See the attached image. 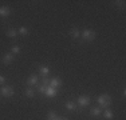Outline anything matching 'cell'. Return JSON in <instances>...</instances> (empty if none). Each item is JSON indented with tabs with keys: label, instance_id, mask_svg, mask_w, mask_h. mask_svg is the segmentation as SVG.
Returning a JSON list of instances; mask_svg holds the SVG:
<instances>
[{
	"label": "cell",
	"instance_id": "obj_1",
	"mask_svg": "<svg viewBox=\"0 0 126 120\" xmlns=\"http://www.w3.org/2000/svg\"><path fill=\"white\" fill-rule=\"evenodd\" d=\"M97 101L99 103V108H107L111 104V96L107 95V94H103V95H99L97 99Z\"/></svg>",
	"mask_w": 126,
	"mask_h": 120
},
{
	"label": "cell",
	"instance_id": "obj_2",
	"mask_svg": "<svg viewBox=\"0 0 126 120\" xmlns=\"http://www.w3.org/2000/svg\"><path fill=\"white\" fill-rule=\"evenodd\" d=\"M80 36H82L86 41H93L95 39V36H97V34H95V31H93V29H85V31L80 34Z\"/></svg>",
	"mask_w": 126,
	"mask_h": 120
},
{
	"label": "cell",
	"instance_id": "obj_3",
	"mask_svg": "<svg viewBox=\"0 0 126 120\" xmlns=\"http://www.w3.org/2000/svg\"><path fill=\"white\" fill-rule=\"evenodd\" d=\"M1 95L4 96V97H11V96L14 95V88L11 85L1 87Z\"/></svg>",
	"mask_w": 126,
	"mask_h": 120
},
{
	"label": "cell",
	"instance_id": "obj_4",
	"mask_svg": "<svg viewBox=\"0 0 126 120\" xmlns=\"http://www.w3.org/2000/svg\"><path fill=\"white\" fill-rule=\"evenodd\" d=\"M78 104H79L80 107H86V106H89L90 104V97L89 96H86V95H82V96H79L78 97Z\"/></svg>",
	"mask_w": 126,
	"mask_h": 120
},
{
	"label": "cell",
	"instance_id": "obj_5",
	"mask_svg": "<svg viewBox=\"0 0 126 120\" xmlns=\"http://www.w3.org/2000/svg\"><path fill=\"white\" fill-rule=\"evenodd\" d=\"M44 95L47 96V97H55L56 95H58V89L56 88H52V87H47L46 88V92H44Z\"/></svg>",
	"mask_w": 126,
	"mask_h": 120
},
{
	"label": "cell",
	"instance_id": "obj_6",
	"mask_svg": "<svg viewBox=\"0 0 126 120\" xmlns=\"http://www.w3.org/2000/svg\"><path fill=\"white\" fill-rule=\"evenodd\" d=\"M11 15L10 7H0V17H8Z\"/></svg>",
	"mask_w": 126,
	"mask_h": 120
},
{
	"label": "cell",
	"instance_id": "obj_7",
	"mask_svg": "<svg viewBox=\"0 0 126 120\" xmlns=\"http://www.w3.org/2000/svg\"><path fill=\"white\" fill-rule=\"evenodd\" d=\"M12 61H14V55L11 52L5 53V55L3 56V63H4V64H11Z\"/></svg>",
	"mask_w": 126,
	"mask_h": 120
},
{
	"label": "cell",
	"instance_id": "obj_8",
	"mask_svg": "<svg viewBox=\"0 0 126 120\" xmlns=\"http://www.w3.org/2000/svg\"><path fill=\"white\" fill-rule=\"evenodd\" d=\"M27 84H28L30 87H34L38 84V76L36 75H31V76L27 79Z\"/></svg>",
	"mask_w": 126,
	"mask_h": 120
},
{
	"label": "cell",
	"instance_id": "obj_9",
	"mask_svg": "<svg viewBox=\"0 0 126 120\" xmlns=\"http://www.w3.org/2000/svg\"><path fill=\"white\" fill-rule=\"evenodd\" d=\"M61 85H62V80L58 79V77H54V79L50 82V87H52V88H56V89H58Z\"/></svg>",
	"mask_w": 126,
	"mask_h": 120
},
{
	"label": "cell",
	"instance_id": "obj_10",
	"mask_svg": "<svg viewBox=\"0 0 126 120\" xmlns=\"http://www.w3.org/2000/svg\"><path fill=\"white\" fill-rule=\"evenodd\" d=\"M48 72H50V68L47 67V65H42V67L39 68V73H40L42 76H47Z\"/></svg>",
	"mask_w": 126,
	"mask_h": 120
},
{
	"label": "cell",
	"instance_id": "obj_11",
	"mask_svg": "<svg viewBox=\"0 0 126 120\" xmlns=\"http://www.w3.org/2000/svg\"><path fill=\"white\" fill-rule=\"evenodd\" d=\"M91 115H93V116H99V115H101V108H99V107L91 108Z\"/></svg>",
	"mask_w": 126,
	"mask_h": 120
},
{
	"label": "cell",
	"instance_id": "obj_12",
	"mask_svg": "<svg viewBox=\"0 0 126 120\" xmlns=\"http://www.w3.org/2000/svg\"><path fill=\"white\" fill-rule=\"evenodd\" d=\"M103 116H105V119L110 120V119H113V112H111L110 109H105V112H103Z\"/></svg>",
	"mask_w": 126,
	"mask_h": 120
},
{
	"label": "cell",
	"instance_id": "obj_13",
	"mask_svg": "<svg viewBox=\"0 0 126 120\" xmlns=\"http://www.w3.org/2000/svg\"><path fill=\"white\" fill-rule=\"evenodd\" d=\"M70 34H71V36H73L74 39H78V37L80 36V32L78 31L77 28H73V29H71V32H70Z\"/></svg>",
	"mask_w": 126,
	"mask_h": 120
},
{
	"label": "cell",
	"instance_id": "obj_14",
	"mask_svg": "<svg viewBox=\"0 0 126 120\" xmlns=\"http://www.w3.org/2000/svg\"><path fill=\"white\" fill-rule=\"evenodd\" d=\"M66 108H67L68 111L75 109V103H73V101H67V103H66Z\"/></svg>",
	"mask_w": 126,
	"mask_h": 120
},
{
	"label": "cell",
	"instance_id": "obj_15",
	"mask_svg": "<svg viewBox=\"0 0 126 120\" xmlns=\"http://www.w3.org/2000/svg\"><path fill=\"white\" fill-rule=\"evenodd\" d=\"M16 29H8L7 31V36L8 37H16Z\"/></svg>",
	"mask_w": 126,
	"mask_h": 120
},
{
	"label": "cell",
	"instance_id": "obj_16",
	"mask_svg": "<svg viewBox=\"0 0 126 120\" xmlns=\"http://www.w3.org/2000/svg\"><path fill=\"white\" fill-rule=\"evenodd\" d=\"M17 32H19V34H20V35H23V36H26L27 34H28V29H27V28H26V27H20V28H19V31H17Z\"/></svg>",
	"mask_w": 126,
	"mask_h": 120
},
{
	"label": "cell",
	"instance_id": "obj_17",
	"mask_svg": "<svg viewBox=\"0 0 126 120\" xmlns=\"http://www.w3.org/2000/svg\"><path fill=\"white\" fill-rule=\"evenodd\" d=\"M26 95L28 96V97H34V96H35V92H34V89H32V88H27V91H26Z\"/></svg>",
	"mask_w": 126,
	"mask_h": 120
},
{
	"label": "cell",
	"instance_id": "obj_18",
	"mask_svg": "<svg viewBox=\"0 0 126 120\" xmlns=\"http://www.w3.org/2000/svg\"><path fill=\"white\" fill-rule=\"evenodd\" d=\"M56 119V113L55 112H48V116H47V120H55Z\"/></svg>",
	"mask_w": 126,
	"mask_h": 120
},
{
	"label": "cell",
	"instance_id": "obj_19",
	"mask_svg": "<svg viewBox=\"0 0 126 120\" xmlns=\"http://www.w3.org/2000/svg\"><path fill=\"white\" fill-rule=\"evenodd\" d=\"M19 52H20V47L14 46V47H12V49H11V53L14 55V53H19Z\"/></svg>",
	"mask_w": 126,
	"mask_h": 120
},
{
	"label": "cell",
	"instance_id": "obj_20",
	"mask_svg": "<svg viewBox=\"0 0 126 120\" xmlns=\"http://www.w3.org/2000/svg\"><path fill=\"white\" fill-rule=\"evenodd\" d=\"M114 3H115L117 7H124V3L125 1H114Z\"/></svg>",
	"mask_w": 126,
	"mask_h": 120
},
{
	"label": "cell",
	"instance_id": "obj_21",
	"mask_svg": "<svg viewBox=\"0 0 126 120\" xmlns=\"http://www.w3.org/2000/svg\"><path fill=\"white\" fill-rule=\"evenodd\" d=\"M4 82H5L4 76H3V75H0V84H4Z\"/></svg>",
	"mask_w": 126,
	"mask_h": 120
},
{
	"label": "cell",
	"instance_id": "obj_22",
	"mask_svg": "<svg viewBox=\"0 0 126 120\" xmlns=\"http://www.w3.org/2000/svg\"><path fill=\"white\" fill-rule=\"evenodd\" d=\"M55 120H68L67 118H63V116H56Z\"/></svg>",
	"mask_w": 126,
	"mask_h": 120
}]
</instances>
